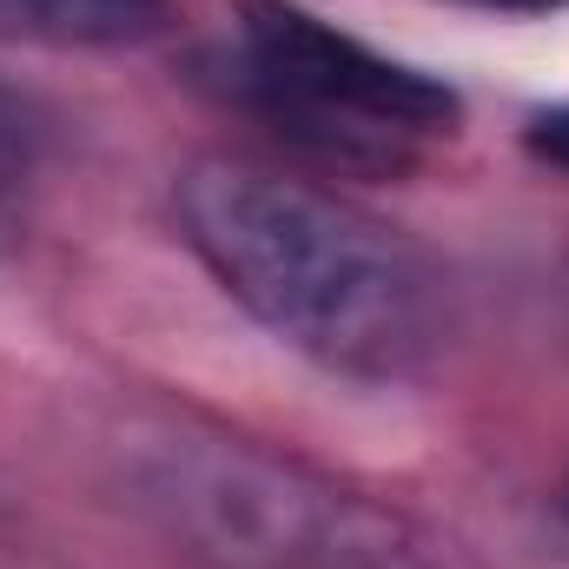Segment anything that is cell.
Masks as SVG:
<instances>
[{"instance_id":"cell-1","label":"cell","mask_w":569,"mask_h":569,"mask_svg":"<svg viewBox=\"0 0 569 569\" xmlns=\"http://www.w3.org/2000/svg\"><path fill=\"white\" fill-rule=\"evenodd\" d=\"M172 206L192 259L298 358L358 385H391L437 351V272L365 206L226 152L192 159Z\"/></svg>"},{"instance_id":"cell-4","label":"cell","mask_w":569,"mask_h":569,"mask_svg":"<svg viewBox=\"0 0 569 569\" xmlns=\"http://www.w3.org/2000/svg\"><path fill=\"white\" fill-rule=\"evenodd\" d=\"M166 0H0V40L33 47H120L159 27Z\"/></svg>"},{"instance_id":"cell-8","label":"cell","mask_w":569,"mask_h":569,"mask_svg":"<svg viewBox=\"0 0 569 569\" xmlns=\"http://www.w3.org/2000/svg\"><path fill=\"white\" fill-rule=\"evenodd\" d=\"M550 517H557V530L569 537V477L557 483V497H550Z\"/></svg>"},{"instance_id":"cell-7","label":"cell","mask_w":569,"mask_h":569,"mask_svg":"<svg viewBox=\"0 0 569 569\" xmlns=\"http://www.w3.org/2000/svg\"><path fill=\"white\" fill-rule=\"evenodd\" d=\"M470 7H497V13H557L569 0H470Z\"/></svg>"},{"instance_id":"cell-2","label":"cell","mask_w":569,"mask_h":569,"mask_svg":"<svg viewBox=\"0 0 569 569\" xmlns=\"http://www.w3.org/2000/svg\"><path fill=\"white\" fill-rule=\"evenodd\" d=\"M113 483L159 543L206 569H443L418 517L219 425H140Z\"/></svg>"},{"instance_id":"cell-5","label":"cell","mask_w":569,"mask_h":569,"mask_svg":"<svg viewBox=\"0 0 569 569\" xmlns=\"http://www.w3.org/2000/svg\"><path fill=\"white\" fill-rule=\"evenodd\" d=\"M47 152V113L0 80V252L20 239L27 226V199H33V172Z\"/></svg>"},{"instance_id":"cell-6","label":"cell","mask_w":569,"mask_h":569,"mask_svg":"<svg viewBox=\"0 0 569 569\" xmlns=\"http://www.w3.org/2000/svg\"><path fill=\"white\" fill-rule=\"evenodd\" d=\"M530 146H537L543 159H563V166H569V107H563V113H543V120L530 127Z\"/></svg>"},{"instance_id":"cell-3","label":"cell","mask_w":569,"mask_h":569,"mask_svg":"<svg viewBox=\"0 0 569 569\" xmlns=\"http://www.w3.org/2000/svg\"><path fill=\"white\" fill-rule=\"evenodd\" d=\"M226 80L259 120L331 166H411L430 140L457 133V93L443 80L291 0H239Z\"/></svg>"}]
</instances>
